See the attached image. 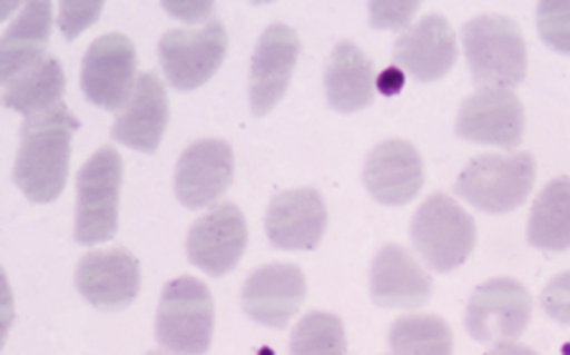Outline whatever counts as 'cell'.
<instances>
[{
    "mask_svg": "<svg viewBox=\"0 0 570 355\" xmlns=\"http://www.w3.org/2000/svg\"><path fill=\"white\" fill-rule=\"evenodd\" d=\"M79 120L67 105L49 112L26 117L21 127V148L13 162V180L33 204H51L63 194L69 176L71 138Z\"/></svg>",
    "mask_w": 570,
    "mask_h": 355,
    "instance_id": "1",
    "label": "cell"
},
{
    "mask_svg": "<svg viewBox=\"0 0 570 355\" xmlns=\"http://www.w3.org/2000/svg\"><path fill=\"white\" fill-rule=\"evenodd\" d=\"M472 81L480 89H514L525 79L528 47L520 26L508 16L484 13L462 26Z\"/></svg>",
    "mask_w": 570,
    "mask_h": 355,
    "instance_id": "2",
    "label": "cell"
},
{
    "mask_svg": "<svg viewBox=\"0 0 570 355\" xmlns=\"http://www.w3.org/2000/svg\"><path fill=\"white\" fill-rule=\"evenodd\" d=\"M155 341L170 355H206L214 341V297L196 277L165 285L155 317Z\"/></svg>",
    "mask_w": 570,
    "mask_h": 355,
    "instance_id": "3",
    "label": "cell"
},
{
    "mask_svg": "<svg viewBox=\"0 0 570 355\" xmlns=\"http://www.w3.org/2000/svg\"><path fill=\"white\" fill-rule=\"evenodd\" d=\"M535 186L532 152L480 155L459 172L454 194L476 211L502 216L528 201Z\"/></svg>",
    "mask_w": 570,
    "mask_h": 355,
    "instance_id": "4",
    "label": "cell"
},
{
    "mask_svg": "<svg viewBox=\"0 0 570 355\" xmlns=\"http://www.w3.org/2000/svg\"><path fill=\"white\" fill-rule=\"evenodd\" d=\"M411 241L434 272H454L476 244V224L452 196H429L411 221Z\"/></svg>",
    "mask_w": 570,
    "mask_h": 355,
    "instance_id": "5",
    "label": "cell"
},
{
    "mask_svg": "<svg viewBox=\"0 0 570 355\" xmlns=\"http://www.w3.org/2000/svg\"><path fill=\"white\" fill-rule=\"evenodd\" d=\"M122 186V158L115 148H99L77 172V224L73 239L85 247L117 234V204Z\"/></svg>",
    "mask_w": 570,
    "mask_h": 355,
    "instance_id": "6",
    "label": "cell"
},
{
    "mask_svg": "<svg viewBox=\"0 0 570 355\" xmlns=\"http://www.w3.org/2000/svg\"><path fill=\"white\" fill-rule=\"evenodd\" d=\"M532 317V299L525 285L510 277L482 282L469 297L464 325L476 343L518 341Z\"/></svg>",
    "mask_w": 570,
    "mask_h": 355,
    "instance_id": "7",
    "label": "cell"
},
{
    "mask_svg": "<svg viewBox=\"0 0 570 355\" xmlns=\"http://www.w3.org/2000/svg\"><path fill=\"white\" fill-rule=\"evenodd\" d=\"M228 51V36L220 21H210L204 29H173L163 33L158 43L160 67L165 79L178 92H193L216 75Z\"/></svg>",
    "mask_w": 570,
    "mask_h": 355,
    "instance_id": "8",
    "label": "cell"
},
{
    "mask_svg": "<svg viewBox=\"0 0 570 355\" xmlns=\"http://www.w3.org/2000/svg\"><path fill=\"white\" fill-rule=\"evenodd\" d=\"M137 53L122 33H107L91 41L81 61V89L99 109L117 112L127 105L137 85Z\"/></svg>",
    "mask_w": 570,
    "mask_h": 355,
    "instance_id": "9",
    "label": "cell"
},
{
    "mask_svg": "<svg viewBox=\"0 0 570 355\" xmlns=\"http://www.w3.org/2000/svg\"><path fill=\"white\" fill-rule=\"evenodd\" d=\"M454 130L466 142L514 150L525 132V109L512 89H480L459 107Z\"/></svg>",
    "mask_w": 570,
    "mask_h": 355,
    "instance_id": "10",
    "label": "cell"
},
{
    "mask_svg": "<svg viewBox=\"0 0 570 355\" xmlns=\"http://www.w3.org/2000/svg\"><path fill=\"white\" fill-rule=\"evenodd\" d=\"M246 241L249 229L244 214L234 204H220L190 226L186 254L193 267L210 277H224L242 262Z\"/></svg>",
    "mask_w": 570,
    "mask_h": 355,
    "instance_id": "11",
    "label": "cell"
},
{
    "mask_svg": "<svg viewBox=\"0 0 570 355\" xmlns=\"http://www.w3.org/2000/svg\"><path fill=\"white\" fill-rule=\"evenodd\" d=\"M299 59V36L287 23H272L256 41L249 71V102L256 117L269 115L287 95Z\"/></svg>",
    "mask_w": 570,
    "mask_h": 355,
    "instance_id": "12",
    "label": "cell"
},
{
    "mask_svg": "<svg viewBox=\"0 0 570 355\" xmlns=\"http://www.w3.org/2000/svg\"><path fill=\"white\" fill-rule=\"evenodd\" d=\"M234 180V150L226 140L190 142L176 166L178 201L198 211L214 206Z\"/></svg>",
    "mask_w": 570,
    "mask_h": 355,
    "instance_id": "13",
    "label": "cell"
},
{
    "mask_svg": "<svg viewBox=\"0 0 570 355\" xmlns=\"http://www.w3.org/2000/svg\"><path fill=\"white\" fill-rule=\"evenodd\" d=\"M307 297V282L294 264H266L254 269L242 287V305L254 323L287 327Z\"/></svg>",
    "mask_w": 570,
    "mask_h": 355,
    "instance_id": "14",
    "label": "cell"
},
{
    "mask_svg": "<svg viewBox=\"0 0 570 355\" xmlns=\"http://www.w3.org/2000/svg\"><path fill=\"white\" fill-rule=\"evenodd\" d=\"M77 289L89 305L117 313L140 293V264L127 249L91 252L77 267Z\"/></svg>",
    "mask_w": 570,
    "mask_h": 355,
    "instance_id": "15",
    "label": "cell"
},
{
    "mask_svg": "<svg viewBox=\"0 0 570 355\" xmlns=\"http://www.w3.org/2000/svg\"><path fill=\"white\" fill-rule=\"evenodd\" d=\"M363 184L383 206H403L424 186V160L406 140H385L367 152Z\"/></svg>",
    "mask_w": 570,
    "mask_h": 355,
    "instance_id": "16",
    "label": "cell"
},
{
    "mask_svg": "<svg viewBox=\"0 0 570 355\" xmlns=\"http://www.w3.org/2000/svg\"><path fill=\"white\" fill-rule=\"evenodd\" d=\"M264 226L272 247L309 252L327 229V206L315 188L284 190L272 198Z\"/></svg>",
    "mask_w": 570,
    "mask_h": 355,
    "instance_id": "17",
    "label": "cell"
},
{
    "mask_svg": "<svg viewBox=\"0 0 570 355\" xmlns=\"http://www.w3.org/2000/svg\"><path fill=\"white\" fill-rule=\"evenodd\" d=\"M456 36L444 16H426L399 36L393 47V63L416 81L446 77L456 63Z\"/></svg>",
    "mask_w": 570,
    "mask_h": 355,
    "instance_id": "18",
    "label": "cell"
},
{
    "mask_svg": "<svg viewBox=\"0 0 570 355\" xmlns=\"http://www.w3.org/2000/svg\"><path fill=\"white\" fill-rule=\"evenodd\" d=\"M434 295V279L409 249L389 244L375 254L371 267V297L379 307L416 309Z\"/></svg>",
    "mask_w": 570,
    "mask_h": 355,
    "instance_id": "19",
    "label": "cell"
},
{
    "mask_svg": "<svg viewBox=\"0 0 570 355\" xmlns=\"http://www.w3.org/2000/svg\"><path fill=\"white\" fill-rule=\"evenodd\" d=\"M168 120L170 107L163 81L147 71V75L137 77V85L130 99H127V105L119 109L117 120L112 125V140L122 142L125 148L155 152L165 130H168Z\"/></svg>",
    "mask_w": 570,
    "mask_h": 355,
    "instance_id": "20",
    "label": "cell"
},
{
    "mask_svg": "<svg viewBox=\"0 0 570 355\" xmlns=\"http://www.w3.org/2000/svg\"><path fill=\"white\" fill-rule=\"evenodd\" d=\"M325 97L335 112L351 115L373 105V61L353 41H340L325 67Z\"/></svg>",
    "mask_w": 570,
    "mask_h": 355,
    "instance_id": "21",
    "label": "cell"
},
{
    "mask_svg": "<svg viewBox=\"0 0 570 355\" xmlns=\"http://www.w3.org/2000/svg\"><path fill=\"white\" fill-rule=\"evenodd\" d=\"M51 21L49 0H31V3L21 6V13L8 26L3 47H0V77L6 85L21 71L46 59L43 51L49 47Z\"/></svg>",
    "mask_w": 570,
    "mask_h": 355,
    "instance_id": "22",
    "label": "cell"
},
{
    "mask_svg": "<svg viewBox=\"0 0 570 355\" xmlns=\"http://www.w3.org/2000/svg\"><path fill=\"white\" fill-rule=\"evenodd\" d=\"M530 247L540 252L570 249V178H556L540 190L528 221Z\"/></svg>",
    "mask_w": 570,
    "mask_h": 355,
    "instance_id": "23",
    "label": "cell"
},
{
    "mask_svg": "<svg viewBox=\"0 0 570 355\" xmlns=\"http://www.w3.org/2000/svg\"><path fill=\"white\" fill-rule=\"evenodd\" d=\"M63 87H67V79H63L61 63L53 57H46L8 81L3 105L26 117L49 112L61 105Z\"/></svg>",
    "mask_w": 570,
    "mask_h": 355,
    "instance_id": "24",
    "label": "cell"
},
{
    "mask_svg": "<svg viewBox=\"0 0 570 355\" xmlns=\"http://www.w3.org/2000/svg\"><path fill=\"white\" fill-rule=\"evenodd\" d=\"M391 355H452L454 335L436 315H403L391 325Z\"/></svg>",
    "mask_w": 570,
    "mask_h": 355,
    "instance_id": "25",
    "label": "cell"
},
{
    "mask_svg": "<svg viewBox=\"0 0 570 355\" xmlns=\"http://www.w3.org/2000/svg\"><path fill=\"white\" fill-rule=\"evenodd\" d=\"M289 355H347L343 321L333 313H307L292 331Z\"/></svg>",
    "mask_w": 570,
    "mask_h": 355,
    "instance_id": "26",
    "label": "cell"
},
{
    "mask_svg": "<svg viewBox=\"0 0 570 355\" xmlns=\"http://www.w3.org/2000/svg\"><path fill=\"white\" fill-rule=\"evenodd\" d=\"M538 31L550 49L570 57V0L538 3Z\"/></svg>",
    "mask_w": 570,
    "mask_h": 355,
    "instance_id": "27",
    "label": "cell"
},
{
    "mask_svg": "<svg viewBox=\"0 0 570 355\" xmlns=\"http://www.w3.org/2000/svg\"><path fill=\"white\" fill-rule=\"evenodd\" d=\"M419 11V3H409V0H373L367 3V16H371V26L381 31H409L413 16Z\"/></svg>",
    "mask_w": 570,
    "mask_h": 355,
    "instance_id": "28",
    "label": "cell"
},
{
    "mask_svg": "<svg viewBox=\"0 0 570 355\" xmlns=\"http://www.w3.org/2000/svg\"><path fill=\"white\" fill-rule=\"evenodd\" d=\"M102 3L99 0H63L59 6V26L67 41H73L77 36L89 29L102 13Z\"/></svg>",
    "mask_w": 570,
    "mask_h": 355,
    "instance_id": "29",
    "label": "cell"
},
{
    "mask_svg": "<svg viewBox=\"0 0 570 355\" xmlns=\"http://www.w3.org/2000/svg\"><path fill=\"white\" fill-rule=\"evenodd\" d=\"M540 305L560 325H570V272L550 279L540 295Z\"/></svg>",
    "mask_w": 570,
    "mask_h": 355,
    "instance_id": "30",
    "label": "cell"
},
{
    "mask_svg": "<svg viewBox=\"0 0 570 355\" xmlns=\"http://www.w3.org/2000/svg\"><path fill=\"white\" fill-rule=\"evenodd\" d=\"M163 11H168L173 18H180V21L196 23V21H206L214 11V3H183V0H165Z\"/></svg>",
    "mask_w": 570,
    "mask_h": 355,
    "instance_id": "31",
    "label": "cell"
},
{
    "mask_svg": "<svg viewBox=\"0 0 570 355\" xmlns=\"http://www.w3.org/2000/svg\"><path fill=\"white\" fill-rule=\"evenodd\" d=\"M403 81H406V77H403V71L399 67H393V69H385L383 75L375 79V89H379V92H383L385 97H393V95H399L401 89H403Z\"/></svg>",
    "mask_w": 570,
    "mask_h": 355,
    "instance_id": "32",
    "label": "cell"
},
{
    "mask_svg": "<svg viewBox=\"0 0 570 355\" xmlns=\"http://www.w3.org/2000/svg\"><path fill=\"white\" fill-rule=\"evenodd\" d=\"M487 355H538V353L530 351L528 345H520L512 341V343H498Z\"/></svg>",
    "mask_w": 570,
    "mask_h": 355,
    "instance_id": "33",
    "label": "cell"
},
{
    "mask_svg": "<svg viewBox=\"0 0 570 355\" xmlns=\"http://www.w3.org/2000/svg\"><path fill=\"white\" fill-rule=\"evenodd\" d=\"M563 353H566V355H570V345H566V348H563Z\"/></svg>",
    "mask_w": 570,
    "mask_h": 355,
    "instance_id": "34",
    "label": "cell"
},
{
    "mask_svg": "<svg viewBox=\"0 0 570 355\" xmlns=\"http://www.w3.org/2000/svg\"><path fill=\"white\" fill-rule=\"evenodd\" d=\"M147 355H160V353H147Z\"/></svg>",
    "mask_w": 570,
    "mask_h": 355,
    "instance_id": "35",
    "label": "cell"
}]
</instances>
